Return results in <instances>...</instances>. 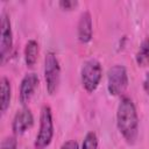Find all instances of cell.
I'll list each match as a JSON object with an SVG mask.
<instances>
[{"mask_svg": "<svg viewBox=\"0 0 149 149\" xmlns=\"http://www.w3.org/2000/svg\"><path fill=\"white\" fill-rule=\"evenodd\" d=\"M116 126L127 143L134 144L139 135V115L133 100L122 97L116 109Z\"/></svg>", "mask_w": 149, "mask_h": 149, "instance_id": "1", "label": "cell"}, {"mask_svg": "<svg viewBox=\"0 0 149 149\" xmlns=\"http://www.w3.org/2000/svg\"><path fill=\"white\" fill-rule=\"evenodd\" d=\"M54 137V121L51 108L48 105H43L40 114V128L35 139V149H45Z\"/></svg>", "mask_w": 149, "mask_h": 149, "instance_id": "2", "label": "cell"}, {"mask_svg": "<svg viewBox=\"0 0 149 149\" xmlns=\"http://www.w3.org/2000/svg\"><path fill=\"white\" fill-rule=\"evenodd\" d=\"M101 77H102V68L99 61L91 58L83 64L80 71V78H81L83 87L88 93H92L97 90V87L100 84Z\"/></svg>", "mask_w": 149, "mask_h": 149, "instance_id": "3", "label": "cell"}, {"mask_svg": "<svg viewBox=\"0 0 149 149\" xmlns=\"http://www.w3.org/2000/svg\"><path fill=\"white\" fill-rule=\"evenodd\" d=\"M44 79L48 93L55 94L61 80V66L56 54L52 51H49L44 57Z\"/></svg>", "mask_w": 149, "mask_h": 149, "instance_id": "4", "label": "cell"}, {"mask_svg": "<svg viewBox=\"0 0 149 149\" xmlns=\"http://www.w3.org/2000/svg\"><path fill=\"white\" fill-rule=\"evenodd\" d=\"M128 86V73L123 65L115 64L107 71V90L112 95H121Z\"/></svg>", "mask_w": 149, "mask_h": 149, "instance_id": "5", "label": "cell"}, {"mask_svg": "<svg viewBox=\"0 0 149 149\" xmlns=\"http://www.w3.org/2000/svg\"><path fill=\"white\" fill-rule=\"evenodd\" d=\"M0 63L3 65L12 54L13 49V31L9 16L6 12L1 13L0 22Z\"/></svg>", "mask_w": 149, "mask_h": 149, "instance_id": "6", "label": "cell"}, {"mask_svg": "<svg viewBox=\"0 0 149 149\" xmlns=\"http://www.w3.org/2000/svg\"><path fill=\"white\" fill-rule=\"evenodd\" d=\"M38 76L35 72H28L23 76L19 90V99L23 106H26L30 101L31 97L35 93V90L38 86Z\"/></svg>", "mask_w": 149, "mask_h": 149, "instance_id": "7", "label": "cell"}, {"mask_svg": "<svg viewBox=\"0 0 149 149\" xmlns=\"http://www.w3.org/2000/svg\"><path fill=\"white\" fill-rule=\"evenodd\" d=\"M34 125V116L31 111L28 107H22L19 109L12 121V130L14 135H22Z\"/></svg>", "mask_w": 149, "mask_h": 149, "instance_id": "8", "label": "cell"}, {"mask_svg": "<svg viewBox=\"0 0 149 149\" xmlns=\"http://www.w3.org/2000/svg\"><path fill=\"white\" fill-rule=\"evenodd\" d=\"M78 40L81 43H88L92 40L93 35V26H92V16L90 12L85 10L80 14L77 26Z\"/></svg>", "mask_w": 149, "mask_h": 149, "instance_id": "9", "label": "cell"}, {"mask_svg": "<svg viewBox=\"0 0 149 149\" xmlns=\"http://www.w3.org/2000/svg\"><path fill=\"white\" fill-rule=\"evenodd\" d=\"M0 109L2 113H5L10 104V98H12V87L9 79L7 77L1 78V87H0Z\"/></svg>", "mask_w": 149, "mask_h": 149, "instance_id": "10", "label": "cell"}, {"mask_svg": "<svg viewBox=\"0 0 149 149\" xmlns=\"http://www.w3.org/2000/svg\"><path fill=\"white\" fill-rule=\"evenodd\" d=\"M38 57V43L35 40H29L24 47V62L28 68H33Z\"/></svg>", "mask_w": 149, "mask_h": 149, "instance_id": "11", "label": "cell"}, {"mask_svg": "<svg viewBox=\"0 0 149 149\" xmlns=\"http://www.w3.org/2000/svg\"><path fill=\"white\" fill-rule=\"evenodd\" d=\"M136 63L139 66H147L149 65V37H146L136 52Z\"/></svg>", "mask_w": 149, "mask_h": 149, "instance_id": "12", "label": "cell"}, {"mask_svg": "<svg viewBox=\"0 0 149 149\" xmlns=\"http://www.w3.org/2000/svg\"><path fill=\"white\" fill-rule=\"evenodd\" d=\"M81 149H98V136L94 132H88L85 135Z\"/></svg>", "mask_w": 149, "mask_h": 149, "instance_id": "13", "label": "cell"}, {"mask_svg": "<svg viewBox=\"0 0 149 149\" xmlns=\"http://www.w3.org/2000/svg\"><path fill=\"white\" fill-rule=\"evenodd\" d=\"M1 149H17V142L15 136H7L1 142Z\"/></svg>", "mask_w": 149, "mask_h": 149, "instance_id": "14", "label": "cell"}, {"mask_svg": "<svg viewBox=\"0 0 149 149\" xmlns=\"http://www.w3.org/2000/svg\"><path fill=\"white\" fill-rule=\"evenodd\" d=\"M78 5V1H73V0H62L59 1V6L64 9V10H71L73 9L76 6Z\"/></svg>", "mask_w": 149, "mask_h": 149, "instance_id": "15", "label": "cell"}, {"mask_svg": "<svg viewBox=\"0 0 149 149\" xmlns=\"http://www.w3.org/2000/svg\"><path fill=\"white\" fill-rule=\"evenodd\" d=\"M59 149H79V146H78V142L77 141L69 140V141L64 142Z\"/></svg>", "mask_w": 149, "mask_h": 149, "instance_id": "16", "label": "cell"}, {"mask_svg": "<svg viewBox=\"0 0 149 149\" xmlns=\"http://www.w3.org/2000/svg\"><path fill=\"white\" fill-rule=\"evenodd\" d=\"M143 88H144L146 93L149 95V71L146 73V77H144V80H143Z\"/></svg>", "mask_w": 149, "mask_h": 149, "instance_id": "17", "label": "cell"}]
</instances>
